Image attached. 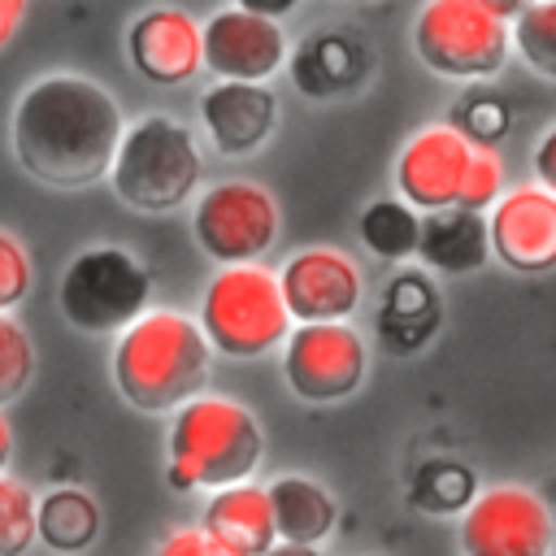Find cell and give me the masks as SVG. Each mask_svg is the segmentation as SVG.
<instances>
[{
    "mask_svg": "<svg viewBox=\"0 0 556 556\" xmlns=\"http://www.w3.org/2000/svg\"><path fill=\"white\" fill-rule=\"evenodd\" d=\"M122 104L109 87L56 70L35 78L9 117V143L17 165L56 191H83L109 178L122 143Z\"/></svg>",
    "mask_w": 556,
    "mask_h": 556,
    "instance_id": "cell-1",
    "label": "cell"
},
{
    "mask_svg": "<svg viewBox=\"0 0 556 556\" xmlns=\"http://www.w3.org/2000/svg\"><path fill=\"white\" fill-rule=\"evenodd\" d=\"M56 304L83 334H122L139 313H148L152 274L130 248L91 243L65 265Z\"/></svg>",
    "mask_w": 556,
    "mask_h": 556,
    "instance_id": "cell-6",
    "label": "cell"
},
{
    "mask_svg": "<svg viewBox=\"0 0 556 556\" xmlns=\"http://www.w3.org/2000/svg\"><path fill=\"white\" fill-rule=\"evenodd\" d=\"M191 235L217 265L261 261L278 239V200L252 178H226L195 195Z\"/></svg>",
    "mask_w": 556,
    "mask_h": 556,
    "instance_id": "cell-8",
    "label": "cell"
},
{
    "mask_svg": "<svg viewBox=\"0 0 556 556\" xmlns=\"http://www.w3.org/2000/svg\"><path fill=\"white\" fill-rule=\"evenodd\" d=\"M369 374L365 334L352 321H295L282 339V378L304 404H334Z\"/></svg>",
    "mask_w": 556,
    "mask_h": 556,
    "instance_id": "cell-10",
    "label": "cell"
},
{
    "mask_svg": "<svg viewBox=\"0 0 556 556\" xmlns=\"http://www.w3.org/2000/svg\"><path fill=\"white\" fill-rule=\"evenodd\" d=\"M265 434L248 404L226 395H191L174 408L165 434V486L169 491H217L248 482L261 469Z\"/></svg>",
    "mask_w": 556,
    "mask_h": 556,
    "instance_id": "cell-3",
    "label": "cell"
},
{
    "mask_svg": "<svg viewBox=\"0 0 556 556\" xmlns=\"http://www.w3.org/2000/svg\"><path fill=\"white\" fill-rule=\"evenodd\" d=\"M126 56L152 87H182L204 70L200 22L187 9L152 4L126 26Z\"/></svg>",
    "mask_w": 556,
    "mask_h": 556,
    "instance_id": "cell-15",
    "label": "cell"
},
{
    "mask_svg": "<svg viewBox=\"0 0 556 556\" xmlns=\"http://www.w3.org/2000/svg\"><path fill=\"white\" fill-rule=\"evenodd\" d=\"M530 169H534V182L556 195V122L539 135V143H534V152H530Z\"/></svg>",
    "mask_w": 556,
    "mask_h": 556,
    "instance_id": "cell-32",
    "label": "cell"
},
{
    "mask_svg": "<svg viewBox=\"0 0 556 556\" xmlns=\"http://www.w3.org/2000/svg\"><path fill=\"white\" fill-rule=\"evenodd\" d=\"M452 126H456L469 143L495 148V143L508 135L513 113H508V100H500V96H491V91H473V96H465V100L456 104Z\"/></svg>",
    "mask_w": 556,
    "mask_h": 556,
    "instance_id": "cell-28",
    "label": "cell"
},
{
    "mask_svg": "<svg viewBox=\"0 0 556 556\" xmlns=\"http://www.w3.org/2000/svg\"><path fill=\"white\" fill-rule=\"evenodd\" d=\"M200 126L217 156L239 161L261 152L278 130V96L265 83H230L217 78L200 91Z\"/></svg>",
    "mask_w": 556,
    "mask_h": 556,
    "instance_id": "cell-16",
    "label": "cell"
},
{
    "mask_svg": "<svg viewBox=\"0 0 556 556\" xmlns=\"http://www.w3.org/2000/svg\"><path fill=\"white\" fill-rule=\"evenodd\" d=\"M265 556H326V552H321L317 543H282V539H278Z\"/></svg>",
    "mask_w": 556,
    "mask_h": 556,
    "instance_id": "cell-36",
    "label": "cell"
},
{
    "mask_svg": "<svg viewBox=\"0 0 556 556\" xmlns=\"http://www.w3.org/2000/svg\"><path fill=\"white\" fill-rule=\"evenodd\" d=\"M30 252L22 248L17 235L0 230V313H13L26 295H30Z\"/></svg>",
    "mask_w": 556,
    "mask_h": 556,
    "instance_id": "cell-30",
    "label": "cell"
},
{
    "mask_svg": "<svg viewBox=\"0 0 556 556\" xmlns=\"http://www.w3.org/2000/svg\"><path fill=\"white\" fill-rule=\"evenodd\" d=\"M356 235L361 243L378 256V261H391V265H404L417 256V239H421V213L400 200V195H378L361 208L356 217Z\"/></svg>",
    "mask_w": 556,
    "mask_h": 556,
    "instance_id": "cell-23",
    "label": "cell"
},
{
    "mask_svg": "<svg viewBox=\"0 0 556 556\" xmlns=\"http://www.w3.org/2000/svg\"><path fill=\"white\" fill-rule=\"evenodd\" d=\"M478 143H469L452 122L421 126L417 135L404 139L395 156V191L408 200L417 213H439L460 200V182L469 169Z\"/></svg>",
    "mask_w": 556,
    "mask_h": 556,
    "instance_id": "cell-13",
    "label": "cell"
},
{
    "mask_svg": "<svg viewBox=\"0 0 556 556\" xmlns=\"http://www.w3.org/2000/svg\"><path fill=\"white\" fill-rule=\"evenodd\" d=\"M35 378V343L26 326L9 313H0V408L13 404Z\"/></svg>",
    "mask_w": 556,
    "mask_h": 556,
    "instance_id": "cell-27",
    "label": "cell"
},
{
    "mask_svg": "<svg viewBox=\"0 0 556 556\" xmlns=\"http://www.w3.org/2000/svg\"><path fill=\"white\" fill-rule=\"evenodd\" d=\"M500 195H504V161L495 156V148H473L456 204L460 208H473V213H486Z\"/></svg>",
    "mask_w": 556,
    "mask_h": 556,
    "instance_id": "cell-29",
    "label": "cell"
},
{
    "mask_svg": "<svg viewBox=\"0 0 556 556\" xmlns=\"http://www.w3.org/2000/svg\"><path fill=\"white\" fill-rule=\"evenodd\" d=\"M117 395L139 413H174L213 378V343L178 308L139 313L109 356Z\"/></svg>",
    "mask_w": 556,
    "mask_h": 556,
    "instance_id": "cell-2",
    "label": "cell"
},
{
    "mask_svg": "<svg viewBox=\"0 0 556 556\" xmlns=\"http://www.w3.org/2000/svg\"><path fill=\"white\" fill-rule=\"evenodd\" d=\"M478 4H482L486 13H495L500 22H508V26H513V22H517V13H521L530 0H478Z\"/></svg>",
    "mask_w": 556,
    "mask_h": 556,
    "instance_id": "cell-35",
    "label": "cell"
},
{
    "mask_svg": "<svg viewBox=\"0 0 556 556\" xmlns=\"http://www.w3.org/2000/svg\"><path fill=\"white\" fill-rule=\"evenodd\" d=\"M413 52L447 83H486L513 56V35L478 0H426L413 17Z\"/></svg>",
    "mask_w": 556,
    "mask_h": 556,
    "instance_id": "cell-7",
    "label": "cell"
},
{
    "mask_svg": "<svg viewBox=\"0 0 556 556\" xmlns=\"http://www.w3.org/2000/svg\"><path fill=\"white\" fill-rule=\"evenodd\" d=\"M200 48H204L208 74L230 78V83H265L287 61L282 22L261 17V13H248L239 4L217 9L200 26Z\"/></svg>",
    "mask_w": 556,
    "mask_h": 556,
    "instance_id": "cell-14",
    "label": "cell"
},
{
    "mask_svg": "<svg viewBox=\"0 0 556 556\" xmlns=\"http://www.w3.org/2000/svg\"><path fill=\"white\" fill-rule=\"evenodd\" d=\"M200 530L230 556H265L278 543L274 530V508H269V491L248 482H230L217 486L200 513Z\"/></svg>",
    "mask_w": 556,
    "mask_h": 556,
    "instance_id": "cell-18",
    "label": "cell"
},
{
    "mask_svg": "<svg viewBox=\"0 0 556 556\" xmlns=\"http://www.w3.org/2000/svg\"><path fill=\"white\" fill-rule=\"evenodd\" d=\"M35 539L56 556H78L100 539V504L83 486H52L35 500Z\"/></svg>",
    "mask_w": 556,
    "mask_h": 556,
    "instance_id": "cell-22",
    "label": "cell"
},
{
    "mask_svg": "<svg viewBox=\"0 0 556 556\" xmlns=\"http://www.w3.org/2000/svg\"><path fill=\"white\" fill-rule=\"evenodd\" d=\"M348 4H374V0H348Z\"/></svg>",
    "mask_w": 556,
    "mask_h": 556,
    "instance_id": "cell-38",
    "label": "cell"
},
{
    "mask_svg": "<svg viewBox=\"0 0 556 556\" xmlns=\"http://www.w3.org/2000/svg\"><path fill=\"white\" fill-rule=\"evenodd\" d=\"M460 556H552L556 521L547 500L526 482H495L473 495L456 526Z\"/></svg>",
    "mask_w": 556,
    "mask_h": 556,
    "instance_id": "cell-9",
    "label": "cell"
},
{
    "mask_svg": "<svg viewBox=\"0 0 556 556\" xmlns=\"http://www.w3.org/2000/svg\"><path fill=\"white\" fill-rule=\"evenodd\" d=\"M269 508H274V530L282 543H326L339 521L334 495L308 478V473H278L269 486Z\"/></svg>",
    "mask_w": 556,
    "mask_h": 556,
    "instance_id": "cell-21",
    "label": "cell"
},
{
    "mask_svg": "<svg viewBox=\"0 0 556 556\" xmlns=\"http://www.w3.org/2000/svg\"><path fill=\"white\" fill-rule=\"evenodd\" d=\"M152 556H230V552H222L200 526H182V530L165 534L161 547H156Z\"/></svg>",
    "mask_w": 556,
    "mask_h": 556,
    "instance_id": "cell-31",
    "label": "cell"
},
{
    "mask_svg": "<svg viewBox=\"0 0 556 556\" xmlns=\"http://www.w3.org/2000/svg\"><path fill=\"white\" fill-rule=\"evenodd\" d=\"M204 174L195 135L174 117H139L122 130V143L109 165L113 195L135 213H174L182 208Z\"/></svg>",
    "mask_w": 556,
    "mask_h": 556,
    "instance_id": "cell-4",
    "label": "cell"
},
{
    "mask_svg": "<svg viewBox=\"0 0 556 556\" xmlns=\"http://www.w3.org/2000/svg\"><path fill=\"white\" fill-rule=\"evenodd\" d=\"M239 9H248V13H261V17H274V22H282V17H291L295 9H300V0H235Z\"/></svg>",
    "mask_w": 556,
    "mask_h": 556,
    "instance_id": "cell-34",
    "label": "cell"
},
{
    "mask_svg": "<svg viewBox=\"0 0 556 556\" xmlns=\"http://www.w3.org/2000/svg\"><path fill=\"white\" fill-rule=\"evenodd\" d=\"M291 313L282 304L278 274L248 261V265H222L208 278V291L200 300V330L213 343V352L230 361H256L282 348L291 334Z\"/></svg>",
    "mask_w": 556,
    "mask_h": 556,
    "instance_id": "cell-5",
    "label": "cell"
},
{
    "mask_svg": "<svg viewBox=\"0 0 556 556\" xmlns=\"http://www.w3.org/2000/svg\"><path fill=\"white\" fill-rule=\"evenodd\" d=\"M417 261L430 274H447V278L478 274L491 261L486 213H473V208H460V204L439 208V213H421Z\"/></svg>",
    "mask_w": 556,
    "mask_h": 556,
    "instance_id": "cell-20",
    "label": "cell"
},
{
    "mask_svg": "<svg viewBox=\"0 0 556 556\" xmlns=\"http://www.w3.org/2000/svg\"><path fill=\"white\" fill-rule=\"evenodd\" d=\"M35 543V491L0 473V556H26Z\"/></svg>",
    "mask_w": 556,
    "mask_h": 556,
    "instance_id": "cell-26",
    "label": "cell"
},
{
    "mask_svg": "<svg viewBox=\"0 0 556 556\" xmlns=\"http://www.w3.org/2000/svg\"><path fill=\"white\" fill-rule=\"evenodd\" d=\"M369 52L348 30H317L291 56V83L308 100H334L365 83Z\"/></svg>",
    "mask_w": 556,
    "mask_h": 556,
    "instance_id": "cell-19",
    "label": "cell"
},
{
    "mask_svg": "<svg viewBox=\"0 0 556 556\" xmlns=\"http://www.w3.org/2000/svg\"><path fill=\"white\" fill-rule=\"evenodd\" d=\"M478 473L465 465V460H452V456H430L413 469V482H408V504L417 513H430V517H460L473 495H478Z\"/></svg>",
    "mask_w": 556,
    "mask_h": 556,
    "instance_id": "cell-24",
    "label": "cell"
},
{
    "mask_svg": "<svg viewBox=\"0 0 556 556\" xmlns=\"http://www.w3.org/2000/svg\"><path fill=\"white\" fill-rule=\"evenodd\" d=\"M9 456H13V430H9V421L0 413V473L9 469Z\"/></svg>",
    "mask_w": 556,
    "mask_h": 556,
    "instance_id": "cell-37",
    "label": "cell"
},
{
    "mask_svg": "<svg viewBox=\"0 0 556 556\" xmlns=\"http://www.w3.org/2000/svg\"><path fill=\"white\" fill-rule=\"evenodd\" d=\"M378 339L391 356L421 352L443 326V295L426 269H400L378 300Z\"/></svg>",
    "mask_w": 556,
    "mask_h": 556,
    "instance_id": "cell-17",
    "label": "cell"
},
{
    "mask_svg": "<svg viewBox=\"0 0 556 556\" xmlns=\"http://www.w3.org/2000/svg\"><path fill=\"white\" fill-rule=\"evenodd\" d=\"M278 287L291 321H348L365 295L361 265L330 243L291 252L278 269Z\"/></svg>",
    "mask_w": 556,
    "mask_h": 556,
    "instance_id": "cell-11",
    "label": "cell"
},
{
    "mask_svg": "<svg viewBox=\"0 0 556 556\" xmlns=\"http://www.w3.org/2000/svg\"><path fill=\"white\" fill-rule=\"evenodd\" d=\"M491 256L526 278L556 269V195L539 182L508 187L486 208Z\"/></svg>",
    "mask_w": 556,
    "mask_h": 556,
    "instance_id": "cell-12",
    "label": "cell"
},
{
    "mask_svg": "<svg viewBox=\"0 0 556 556\" xmlns=\"http://www.w3.org/2000/svg\"><path fill=\"white\" fill-rule=\"evenodd\" d=\"M26 4H30V0H0V48H9V43H13V35L22 30Z\"/></svg>",
    "mask_w": 556,
    "mask_h": 556,
    "instance_id": "cell-33",
    "label": "cell"
},
{
    "mask_svg": "<svg viewBox=\"0 0 556 556\" xmlns=\"http://www.w3.org/2000/svg\"><path fill=\"white\" fill-rule=\"evenodd\" d=\"M513 52L547 83H556V0H530L508 26Z\"/></svg>",
    "mask_w": 556,
    "mask_h": 556,
    "instance_id": "cell-25",
    "label": "cell"
}]
</instances>
